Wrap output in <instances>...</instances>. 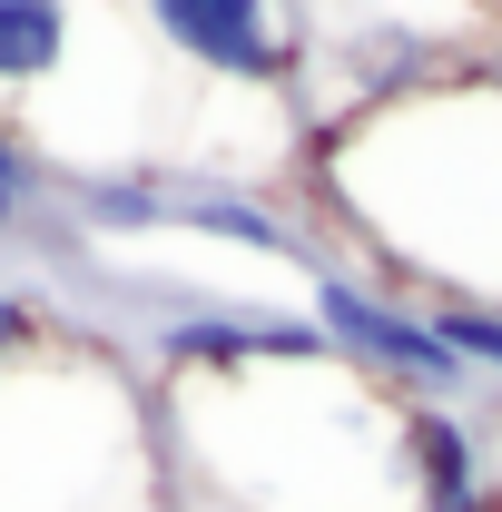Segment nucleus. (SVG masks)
<instances>
[{"label":"nucleus","instance_id":"1","mask_svg":"<svg viewBox=\"0 0 502 512\" xmlns=\"http://www.w3.org/2000/svg\"><path fill=\"white\" fill-rule=\"evenodd\" d=\"M168 512H414L404 404L335 355L178 375L158 394Z\"/></svg>","mask_w":502,"mask_h":512},{"label":"nucleus","instance_id":"2","mask_svg":"<svg viewBox=\"0 0 502 512\" xmlns=\"http://www.w3.org/2000/svg\"><path fill=\"white\" fill-rule=\"evenodd\" d=\"M0 512H168L158 404L79 345L0 365Z\"/></svg>","mask_w":502,"mask_h":512},{"label":"nucleus","instance_id":"3","mask_svg":"<svg viewBox=\"0 0 502 512\" xmlns=\"http://www.w3.org/2000/svg\"><path fill=\"white\" fill-rule=\"evenodd\" d=\"M315 335H325V355L335 365H355L365 384H384L394 404H463V394H483V384L453 365V345L434 335V316H414V296H375L365 276H315Z\"/></svg>","mask_w":502,"mask_h":512},{"label":"nucleus","instance_id":"4","mask_svg":"<svg viewBox=\"0 0 502 512\" xmlns=\"http://www.w3.org/2000/svg\"><path fill=\"white\" fill-rule=\"evenodd\" d=\"M148 30L207 79H237V89H276L296 69V40L276 20V0H148Z\"/></svg>","mask_w":502,"mask_h":512},{"label":"nucleus","instance_id":"5","mask_svg":"<svg viewBox=\"0 0 502 512\" xmlns=\"http://www.w3.org/2000/svg\"><path fill=\"white\" fill-rule=\"evenodd\" d=\"M404 473L414 512H493V444L453 404H404Z\"/></svg>","mask_w":502,"mask_h":512},{"label":"nucleus","instance_id":"6","mask_svg":"<svg viewBox=\"0 0 502 512\" xmlns=\"http://www.w3.org/2000/svg\"><path fill=\"white\" fill-rule=\"evenodd\" d=\"M168 227L217 237V247H247V256H306V237L266 197H227V188H168Z\"/></svg>","mask_w":502,"mask_h":512},{"label":"nucleus","instance_id":"7","mask_svg":"<svg viewBox=\"0 0 502 512\" xmlns=\"http://www.w3.org/2000/svg\"><path fill=\"white\" fill-rule=\"evenodd\" d=\"M79 50L69 0H0V89H50Z\"/></svg>","mask_w":502,"mask_h":512},{"label":"nucleus","instance_id":"8","mask_svg":"<svg viewBox=\"0 0 502 512\" xmlns=\"http://www.w3.org/2000/svg\"><path fill=\"white\" fill-rule=\"evenodd\" d=\"M69 217H79L89 237H158V227H168V188H148V178H109V168H89V178L69 188Z\"/></svg>","mask_w":502,"mask_h":512},{"label":"nucleus","instance_id":"9","mask_svg":"<svg viewBox=\"0 0 502 512\" xmlns=\"http://www.w3.org/2000/svg\"><path fill=\"white\" fill-rule=\"evenodd\" d=\"M434 316V335L453 345V365L473 384H502V306L493 296H443V306H424Z\"/></svg>","mask_w":502,"mask_h":512},{"label":"nucleus","instance_id":"10","mask_svg":"<svg viewBox=\"0 0 502 512\" xmlns=\"http://www.w3.org/2000/svg\"><path fill=\"white\" fill-rule=\"evenodd\" d=\"M30 207H40V158L0 128V237H20V227H30Z\"/></svg>","mask_w":502,"mask_h":512},{"label":"nucleus","instance_id":"11","mask_svg":"<svg viewBox=\"0 0 502 512\" xmlns=\"http://www.w3.org/2000/svg\"><path fill=\"white\" fill-rule=\"evenodd\" d=\"M30 345H40V306H30L20 286H0V365H10V355H30Z\"/></svg>","mask_w":502,"mask_h":512}]
</instances>
